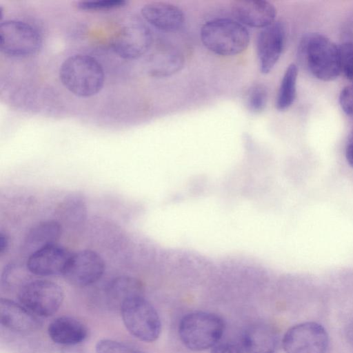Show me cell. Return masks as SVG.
I'll list each match as a JSON object with an SVG mask.
<instances>
[{
    "label": "cell",
    "mask_w": 353,
    "mask_h": 353,
    "mask_svg": "<svg viewBox=\"0 0 353 353\" xmlns=\"http://www.w3.org/2000/svg\"><path fill=\"white\" fill-rule=\"evenodd\" d=\"M297 57L307 72L323 81H333L341 72L339 46L322 34H305L299 41Z\"/></svg>",
    "instance_id": "obj_1"
},
{
    "label": "cell",
    "mask_w": 353,
    "mask_h": 353,
    "mask_svg": "<svg viewBox=\"0 0 353 353\" xmlns=\"http://www.w3.org/2000/svg\"><path fill=\"white\" fill-rule=\"evenodd\" d=\"M59 76L62 85L80 97L97 94L102 89L105 78L101 63L85 54H74L65 59Z\"/></svg>",
    "instance_id": "obj_2"
},
{
    "label": "cell",
    "mask_w": 353,
    "mask_h": 353,
    "mask_svg": "<svg viewBox=\"0 0 353 353\" xmlns=\"http://www.w3.org/2000/svg\"><path fill=\"white\" fill-rule=\"evenodd\" d=\"M201 40L212 52L234 56L248 46L250 35L243 25L230 19H216L205 23L201 29Z\"/></svg>",
    "instance_id": "obj_3"
},
{
    "label": "cell",
    "mask_w": 353,
    "mask_h": 353,
    "mask_svg": "<svg viewBox=\"0 0 353 353\" xmlns=\"http://www.w3.org/2000/svg\"><path fill=\"white\" fill-rule=\"evenodd\" d=\"M225 330L223 319L206 312H193L183 316L179 324L183 344L193 351L212 349L221 339Z\"/></svg>",
    "instance_id": "obj_4"
},
{
    "label": "cell",
    "mask_w": 353,
    "mask_h": 353,
    "mask_svg": "<svg viewBox=\"0 0 353 353\" xmlns=\"http://www.w3.org/2000/svg\"><path fill=\"white\" fill-rule=\"evenodd\" d=\"M120 310L126 329L134 337L148 343L159 338L161 330L160 317L152 305L143 296L127 300Z\"/></svg>",
    "instance_id": "obj_5"
},
{
    "label": "cell",
    "mask_w": 353,
    "mask_h": 353,
    "mask_svg": "<svg viewBox=\"0 0 353 353\" xmlns=\"http://www.w3.org/2000/svg\"><path fill=\"white\" fill-rule=\"evenodd\" d=\"M20 303L37 316L48 317L57 312L64 294L56 283L35 280L27 283L18 292Z\"/></svg>",
    "instance_id": "obj_6"
},
{
    "label": "cell",
    "mask_w": 353,
    "mask_h": 353,
    "mask_svg": "<svg viewBox=\"0 0 353 353\" xmlns=\"http://www.w3.org/2000/svg\"><path fill=\"white\" fill-rule=\"evenodd\" d=\"M42 38L32 26L23 21L6 20L0 25V49L10 57H24L36 54Z\"/></svg>",
    "instance_id": "obj_7"
},
{
    "label": "cell",
    "mask_w": 353,
    "mask_h": 353,
    "mask_svg": "<svg viewBox=\"0 0 353 353\" xmlns=\"http://www.w3.org/2000/svg\"><path fill=\"white\" fill-rule=\"evenodd\" d=\"M282 345L286 353H326L329 336L321 324L307 321L290 328L283 338Z\"/></svg>",
    "instance_id": "obj_8"
},
{
    "label": "cell",
    "mask_w": 353,
    "mask_h": 353,
    "mask_svg": "<svg viewBox=\"0 0 353 353\" xmlns=\"http://www.w3.org/2000/svg\"><path fill=\"white\" fill-rule=\"evenodd\" d=\"M105 263L97 252L83 250L71 254L63 275L70 284L84 287L101 279Z\"/></svg>",
    "instance_id": "obj_9"
},
{
    "label": "cell",
    "mask_w": 353,
    "mask_h": 353,
    "mask_svg": "<svg viewBox=\"0 0 353 353\" xmlns=\"http://www.w3.org/2000/svg\"><path fill=\"white\" fill-rule=\"evenodd\" d=\"M152 36L150 29L143 23H133L122 27L112 37L113 50L125 59H134L150 49Z\"/></svg>",
    "instance_id": "obj_10"
},
{
    "label": "cell",
    "mask_w": 353,
    "mask_h": 353,
    "mask_svg": "<svg viewBox=\"0 0 353 353\" xmlns=\"http://www.w3.org/2000/svg\"><path fill=\"white\" fill-rule=\"evenodd\" d=\"M285 37L284 27L279 21L263 28L259 34L256 53L261 73H269L276 64L284 48Z\"/></svg>",
    "instance_id": "obj_11"
},
{
    "label": "cell",
    "mask_w": 353,
    "mask_h": 353,
    "mask_svg": "<svg viewBox=\"0 0 353 353\" xmlns=\"http://www.w3.org/2000/svg\"><path fill=\"white\" fill-rule=\"evenodd\" d=\"M71 254L59 245H49L30 254L26 267L30 273L35 275L63 274Z\"/></svg>",
    "instance_id": "obj_12"
},
{
    "label": "cell",
    "mask_w": 353,
    "mask_h": 353,
    "mask_svg": "<svg viewBox=\"0 0 353 353\" xmlns=\"http://www.w3.org/2000/svg\"><path fill=\"white\" fill-rule=\"evenodd\" d=\"M231 8L238 22L252 28H267L275 22L276 17V8L264 0L235 1Z\"/></svg>",
    "instance_id": "obj_13"
},
{
    "label": "cell",
    "mask_w": 353,
    "mask_h": 353,
    "mask_svg": "<svg viewBox=\"0 0 353 353\" xmlns=\"http://www.w3.org/2000/svg\"><path fill=\"white\" fill-rule=\"evenodd\" d=\"M143 18L154 27L163 31L179 30L184 23V14L176 6L167 2L153 1L141 10Z\"/></svg>",
    "instance_id": "obj_14"
},
{
    "label": "cell",
    "mask_w": 353,
    "mask_h": 353,
    "mask_svg": "<svg viewBox=\"0 0 353 353\" xmlns=\"http://www.w3.org/2000/svg\"><path fill=\"white\" fill-rule=\"evenodd\" d=\"M38 317L21 303L0 300L1 323L12 331L27 333L38 330L41 325Z\"/></svg>",
    "instance_id": "obj_15"
},
{
    "label": "cell",
    "mask_w": 353,
    "mask_h": 353,
    "mask_svg": "<svg viewBox=\"0 0 353 353\" xmlns=\"http://www.w3.org/2000/svg\"><path fill=\"white\" fill-rule=\"evenodd\" d=\"M48 334L55 343L74 346L84 341L88 335L86 326L75 318L63 316L49 323Z\"/></svg>",
    "instance_id": "obj_16"
},
{
    "label": "cell",
    "mask_w": 353,
    "mask_h": 353,
    "mask_svg": "<svg viewBox=\"0 0 353 353\" xmlns=\"http://www.w3.org/2000/svg\"><path fill=\"white\" fill-rule=\"evenodd\" d=\"M279 342L276 331L264 323L250 325L243 336V347L246 353H276Z\"/></svg>",
    "instance_id": "obj_17"
},
{
    "label": "cell",
    "mask_w": 353,
    "mask_h": 353,
    "mask_svg": "<svg viewBox=\"0 0 353 353\" xmlns=\"http://www.w3.org/2000/svg\"><path fill=\"white\" fill-rule=\"evenodd\" d=\"M61 234V225L55 220L39 222L26 234L23 249L30 254L45 246L54 244ZM28 255V256H29Z\"/></svg>",
    "instance_id": "obj_18"
},
{
    "label": "cell",
    "mask_w": 353,
    "mask_h": 353,
    "mask_svg": "<svg viewBox=\"0 0 353 353\" xmlns=\"http://www.w3.org/2000/svg\"><path fill=\"white\" fill-rule=\"evenodd\" d=\"M142 292L141 283L137 279L128 276L114 278L109 283L106 288L108 304L110 307L119 309L127 300L143 296Z\"/></svg>",
    "instance_id": "obj_19"
},
{
    "label": "cell",
    "mask_w": 353,
    "mask_h": 353,
    "mask_svg": "<svg viewBox=\"0 0 353 353\" xmlns=\"http://www.w3.org/2000/svg\"><path fill=\"white\" fill-rule=\"evenodd\" d=\"M151 70L152 75L168 77L180 71L184 65L185 59L180 50L172 46H165L154 56Z\"/></svg>",
    "instance_id": "obj_20"
},
{
    "label": "cell",
    "mask_w": 353,
    "mask_h": 353,
    "mask_svg": "<svg viewBox=\"0 0 353 353\" xmlns=\"http://www.w3.org/2000/svg\"><path fill=\"white\" fill-rule=\"evenodd\" d=\"M298 68L291 63L282 77L276 99V108L279 111L288 109L294 103L296 95Z\"/></svg>",
    "instance_id": "obj_21"
},
{
    "label": "cell",
    "mask_w": 353,
    "mask_h": 353,
    "mask_svg": "<svg viewBox=\"0 0 353 353\" xmlns=\"http://www.w3.org/2000/svg\"><path fill=\"white\" fill-rule=\"evenodd\" d=\"M59 213L61 219L69 224L81 223L86 216V205L83 198L72 195L61 203Z\"/></svg>",
    "instance_id": "obj_22"
},
{
    "label": "cell",
    "mask_w": 353,
    "mask_h": 353,
    "mask_svg": "<svg viewBox=\"0 0 353 353\" xmlns=\"http://www.w3.org/2000/svg\"><path fill=\"white\" fill-rule=\"evenodd\" d=\"M268 93L266 87L263 84H255L248 90L245 104L248 109L254 113L263 111L267 105Z\"/></svg>",
    "instance_id": "obj_23"
},
{
    "label": "cell",
    "mask_w": 353,
    "mask_h": 353,
    "mask_svg": "<svg viewBox=\"0 0 353 353\" xmlns=\"http://www.w3.org/2000/svg\"><path fill=\"white\" fill-rule=\"evenodd\" d=\"M21 268L17 265L10 264L5 268L1 276V284L3 288L10 290L17 285L19 291L28 283L23 280V274H21L23 270Z\"/></svg>",
    "instance_id": "obj_24"
},
{
    "label": "cell",
    "mask_w": 353,
    "mask_h": 353,
    "mask_svg": "<svg viewBox=\"0 0 353 353\" xmlns=\"http://www.w3.org/2000/svg\"><path fill=\"white\" fill-rule=\"evenodd\" d=\"M96 353H145L124 343L112 339H101L95 347Z\"/></svg>",
    "instance_id": "obj_25"
},
{
    "label": "cell",
    "mask_w": 353,
    "mask_h": 353,
    "mask_svg": "<svg viewBox=\"0 0 353 353\" xmlns=\"http://www.w3.org/2000/svg\"><path fill=\"white\" fill-rule=\"evenodd\" d=\"M339 49L341 72L353 85V43H343Z\"/></svg>",
    "instance_id": "obj_26"
},
{
    "label": "cell",
    "mask_w": 353,
    "mask_h": 353,
    "mask_svg": "<svg viewBox=\"0 0 353 353\" xmlns=\"http://www.w3.org/2000/svg\"><path fill=\"white\" fill-rule=\"evenodd\" d=\"M127 3L125 0L81 1L78 2L77 7L83 10H109L123 7Z\"/></svg>",
    "instance_id": "obj_27"
},
{
    "label": "cell",
    "mask_w": 353,
    "mask_h": 353,
    "mask_svg": "<svg viewBox=\"0 0 353 353\" xmlns=\"http://www.w3.org/2000/svg\"><path fill=\"white\" fill-rule=\"evenodd\" d=\"M339 103L343 112L353 119V85L344 87L339 98Z\"/></svg>",
    "instance_id": "obj_28"
},
{
    "label": "cell",
    "mask_w": 353,
    "mask_h": 353,
    "mask_svg": "<svg viewBox=\"0 0 353 353\" xmlns=\"http://www.w3.org/2000/svg\"><path fill=\"white\" fill-rule=\"evenodd\" d=\"M244 349L233 342L218 343L212 349L210 353H244Z\"/></svg>",
    "instance_id": "obj_29"
},
{
    "label": "cell",
    "mask_w": 353,
    "mask_h": 353,
    "mask_svg": "<svg viewBox=\"0 0 353 353\" xmlns=\"http://www.w3.org/2000/svg\"><path fill=\"white\" fill-rule=\"evenodd\" d=\"M9 239L6 234L0 232V255L2 256L8 250Z\"/></svg>",
    "instance_id": "obj_30"
},
{
    "label": "cell",
    "mask_w": 353,
    "mask_h": 353,
    "mask_svg": "<svg viewBox=\"0 0 353 353\" xmlns=\"http://www.w3.org/2000/svg\"><path fill=\"white\" fill-rule=\"evenodd\" d=\"M345 158L348 164L353 168V143H347L345 149Z\"/></svg>",
    "instance_id": "obj_31"
},
{
    "label": "cell",
    "mask_w": 353,
    "mask_h": 353,
    "mask_svg": "<svg viewBox=\"0 0 353 353\" xmlns=\"http://www.w3.org/2000/svg\"><path fill=\"white\" fill-rule=\"evenodd\" d=\"M346 336L349 343L353 347V320L347 325Z\"/></svg>",
    "instance_id": "obj_32"
},
{
    "label": "cell",
    "mask_w": 353,
    "mask_h": 353,
    "mask_svg": "<svg viewBox=\"0 0 353 353\" xmlns=\"http://www.w3.org/2000/svg\"><path fill=\"white\" fill-rule=\"evenodd\" d=\"M347 143H353V128L351 130L350 134L348 136Z\"/></svg>",
    "instance_id": "obj_33"
},
{
    "label": "cell",
    "mask_w": 353,
    "mask_h": 353,
    "mask_svg": "<svg viewBox=\"0 0 353 353\" xmlns=\"http://www.w3.org/2000/svg\"><path fill=\"white\" fill-rule=\"evenodd\" d=\"M65 353H81V352L74 350H68L65 351Z\"/></svg>",
    "instance_id": "obj_34"
}]
</instances>
